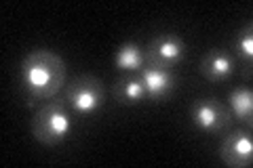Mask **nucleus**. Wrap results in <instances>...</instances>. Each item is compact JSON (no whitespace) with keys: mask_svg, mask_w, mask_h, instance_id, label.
Listing matches in <instances>:
<instances>
[{"mask_svg":"<svg viewBox=\"0 0 253 168\" xmlns=\"http://www.w3.org/2000/svg\"><path fill=\"white\" fill-rule=\"evenodd\" d=\"M68 67L59 53L51 49H32L23 55L19 67V84L26 95V103L49 101L66 84Z\"/></svg>","mask_w":253,"mask_h":168,"instance_id":"nucleus-1","label":"nucleus"},{"mask_svg":"<svg viewBox=\"0 0 253 168\" xmlns=\"http://www.w3.org/2000/svg\"><path fill=\"white\" fill-rule=\"evenodd\" d=\"M30 129H32V137L41 145H46V147L59 145V143H63L72 134V129H74L72 109L61 99L46 101L44 105L36 109Z\"/></svg>","mask_w":253,"mask_h":168,"instance_id":"nucleus-2","label":"nucleus"},{"mask_svg":"<svg viewBox=\"0 0 253 168\" xmlns=\"http://www.w3.org/2000/svg\"><path fill=\"white\" fill-rule=\"evenodd\" d=\"M66 103L76 116H93L106 103V86L97 76H78L68 84Z\"/></svg>","mask_w":253,"mask_h":168,"instance_id":"nucleus-3","label":"nucleus"},{"mask_svg":"<svg viewBox=\"0 0 253 168\" xmlns=\"http://www.w3.org/2000/svg\"><path fill=\"white\" fill-rule=\"evenodd\" d=\"M186 42L179 34L173 32H163L156 34L144 49V59L146 66H154V67H169L175 69L181 61L186 59Z\"/></svg>","mask_w":253,"mask_h":168,"instance_id":"nucleus-4","label":"nucleus"},{"mask_svg":"<svg viewBox=\"0 0 253 168\" xmlns=\"http://www.w3.org/2000/svg\"><path fill=\"white\" fill-rule=\"evenodd\" d=\"M190 122L199 133L213 134L226 131L232 122V116L226 103H221L215 97H203L190 105Z\"/></svg>","mask_w":253,"mask_h":168,"instance_id":"nucleus-5","label":"nucleus"},{"mask_svg":"<svg viewBox=\"0 0 253 168\" xmlns=\"http://www.w3.org/2000/svg\"><path fill=\"white\" fill-rule=\"evenodd\" d=\"M219 160L230 168H249L253 162V139L247 131L228 133L221 139Z\"/></svg>","mask_w":253,"mask_h":168,"instance_id":"nucleus-6","label":"nucleus"},{"mask_svg":"<svg viewBox=\"0 0 253 168\" xmlns=\"http://www.w3.org/2000/svg\"><path fill=\"white\" fill-rule=\"evenodd\" d=\"M139 80L144 84V93H146V101H165L171 97V93L177 86V76L175 69L169 67H154V66H144V69L139 71Z\"/></svg>","mask_w":253,"mask_h":168,"instance_id":"nucleus-7","label":"nucleus"},{"mask_svg":"<svg viewBox=\"0 0 253 168\" xmlns=\"http://www.w3.org/2000/svg\"><path fill=\"white\" fill-rule=\"evenodd\" d=\"M199 71L205 80H209L213 84H221L234 76L236 59H234V55L226 49H209L201 57Z\"/></svg>","mask_w":253,"mask_h":168,"instance_id":"nucleus-8","label":"nucleus"},{"mask_svg":"<svg viewBox=\"0 0 253 168\" xmlns=\"http://www.w3.org/2000/svg\"><path fill=\"white\" fill-rule=\"evenodd\" d=\"M228 111L241 124L251 126L253 122V93L249 86H236L228 95Z\"/></svg>","mask_w":253,"mask_h":168,"instance_id":"nucleus-9","label":"nucleus"},{"mask_svg":"<svg viewBox=\"0 0 253 168\" xmlns=\"http://www.w3.org/2000/svg\"><path fill=\"white\" fill-rule=\"evenodd\" d=\"M114 66L118 71H125V74H139L146 66L144 49H141L137 42L121 44L118 51L114 53Z\"/></svg>","mask_w":253,"mask_h":168,"instance_id":"nucleus-10","label":"nucleus"},{"mask_svg":"<svg viewBox=\"0 0 253 168\" xmlns=\"http://www.w3.org/2000/svg\"><path fill=\"white\" fill-rule=\"evenodd\" d=\"M114 99L121 105H137V103L146 101L144 84L137 74H126L116 80L114 84Z\"/></svg>","mask_w":253,"mask_h":168,"instance_id":"nucleus-11","label":"nucleus"},{"mask_svg":"<svg viewBox=\"0 0 253 168\" xmlns=\"http://www.w3.org/2000/svg\"><path fill=\"white\" fill-rule=\"evenodd\" d=\"M232 55L234 59H241L247 69L251 71L253 66V23L247 21L245 26L239 30V34L234 36V44H232Z\"/></svg>","mask_w":253,"mask_h":168,"instance_id":"nucleus-12","label":"nucleus"}]
</instances>
